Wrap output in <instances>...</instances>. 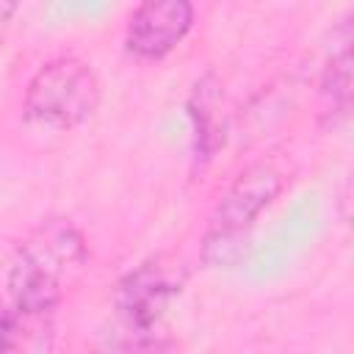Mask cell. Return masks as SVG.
Returning a JSON list of instances; mask_svg holds the SVG:
<instances>
[{
	"instance_id": "2",
	"label": "cell",
	"mask_w": 354,
	"mask_h": 354,
	"mask_svg": "<svg viewBox=\"0 0 354 354\" xmlns=\"http://www.w3.org/2000/svg\"><path fill=\"white\" fill-rule=\"evenodd\" d=\"M282 188L285 174L274 160H257L246 166L210 213L202 249L205 263L224 268L241 263L246 257L249 232L257 216L282 194Z\"/></svg>"
},
{
	"instance_id": "4",
	"label": "cell",
	"mask_w": 354,
	"mask_h": 354,
	"mask_svg": "<svg viewBox=\"0 0 354 354\" xmlns=\"http://www.w3.org/2000/svg\"><path fill=\"white\" fill-rule=\"evenodd\" d=\"M188 0H147L133 8L124 28V50L141 61H160L183 44L194 28Z\"/></svg>"
},
{
	"instance_id": "1",
	"label": "cell",
	"mask_w": 354,
	"mask_h": 354,
	"mask_svg": "<svg viewBox=\"0 0 354 354\" xmlns=\"http://www.w3.org/2000/svg\"><path fill=\"white\" fill-rule=\"evenodd\" d=\"M88 268V243L66 218H47L30 230L6 263V301L55 313L64 296L80 282Z\"/></svg>"
},
{
	"instance_id": "5",
	"label": "cell",
	"mask_w": 354,
	"mask_h": 354,
	"mask_svg": "<svg viewBox=\"0 0 354 354\" xmlns=\"http://www.w3.org/2000/svg\"><path fill=\"white\" fill-rule=\"evenodd\" d=\"M177 293H180L177 274L160 260H147L119 279L113 290L116 318L127 326H141V329L163 326V315L169 313Z\"/></svg>"
},
{
	"instance_id": "9",
	"label": "cell",
	"mask_w": 354,
	"mask_h": 354,
	"mask_svg": "<svg viewBox=\"0 0 354 354\" xmlns=\"http://www.w3.org/2000/svg\"><path fill=\"white\" fill-rule=\"evenodd\" d=\"M17 11H19L17 3H6V0H0V41L6 39V30H8V25H11V19H14Z\"/></svg>"
},
{
	"instance_id": "6",
	"label": "cell",
	"mask_w": 354,
	"mask_h": 354,
	"mask_svg": "<svg viewBox=\"0 0 354 354\" xmlns=\"http://www.w3.org/2000/svg\"><path fill=\"white\" fill-rule=\"evenodd\" d=\"M55 313L22 310L0 301V354H50Z\"/></svg>"
},
{
	"instance_id": "8",
	"label": "cell",
	"mask_w": 354,
	"mask_h": 354,
	"mask_svg": "<svg viewBox=\"0 0 354 354\" xmlns=\"http://www.w3.org/2000/svg\"><path fill=\"white\" fill-rule=\"evenodd\" d=\"M171 340L166 337L163 326L155 329H141V326H127L116 324L113 332H108L97 348V354H169Z\"/></svg>"
},
{
	"instance_id": "3",
	"label": "cell",
	"mask_w": 354,
	"mask_h": 354,
	"mask_svg": "<svg viewBox=\"0 0 354 354\" xmlns=\"http://www.w3.org/2000/svg\"><path fill=\"white\" fill-rule=\"evenodd\" d=\"M100 100L102 86L94 66L77 55H58L28 80L22 113L33 127L69 133L97 113Z\"/></svg>"
},
{
	"instance_id": "7",
	"label": "cell",
	"mask_w": 354,
	"mask_h": 354,
	"mask_svg": "<svg viewBox=\"0 0 354 354\" xmlns=\"http://www.w3.org/2000/svg\"><path fill=\"white\" fill-rule=\"evenodd\" d=\"M318 97H321V108H318V119L321 127H337L348 119L351 111V36H346L340 41V50L332 53L324 75H321V86H318Z\"/></svg>"
}]
</instances>
